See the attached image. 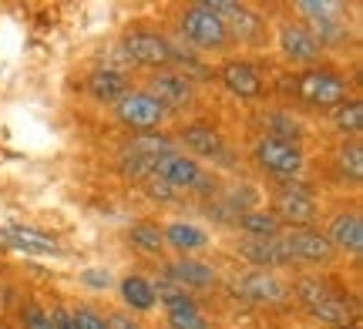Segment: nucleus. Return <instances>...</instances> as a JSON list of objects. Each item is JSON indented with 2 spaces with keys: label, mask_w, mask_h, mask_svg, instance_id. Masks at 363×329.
<instances>
[{
  "label": "nucleus",
  "mask_w": 363,
  "mask_h": 329,
  "mask_svg": "<svg viewBox=\"0 0 363 329\" xmlns=\"http://www.w3.org/2000/svg\"><path fill=\"white\" fill-rule=\"evenodd\" d=\"M293 98L299 105L316 108V111H333L343 101H350V81L333 67H306L293 78Z\"/></svg>",
  "instance_id": "1"
},
{
  "label": "nucleus",
  "mask_w": 363,
  "mask_h": 329,
  "mask_svg": "<svg viewBox=\"0 0 363 329\" xmlns=\"http://www.w3.org/2000/svg\"><path fill=\"white\" fill-rule=\"evenodd\" d=\"M179 30H182V37L202 54H222V51L233 47V37H229L225 21L208 7L206 0L182 7L179 11Z\"/></svg>",
  "instance_id": "2"
},
{
  "label": "nucleus",
  "mask_w": 363,
  "mask_h": 329,
  "mask_svg": "<svg viewBox=\"0 0 363 329\" xmlns=\"http://www.w3.org/2000/svg\"><path fill=\"white\" fill-rule=\"evenodd\" d=\"M296 13L306 21V30L320 40V47H337L347 40V4L337 0H299Z\"/></svg>",
  "instance_id": "3"
},
{
  "label": "nucleus",
  "mask_w": 363,
  "mask_h": 329,
  "mask_svg": "<svg viewBox=\"0 0 363 329\" xmlns=\"http://www.w3.org/2000/svg\"><path fill=\"white\" fill-rule=\"evenodd\" d=\"M121 54L142 67L165 71L175 61V40H169L162 30H152V27H131L121 37Z\"/></svg>",
  "instance_id": "4"
},
{
  "label": "nucleus",
  "mask_w": 363,
  "mask_h": 329,
  "mask_svg": "<svg viewBox=\"0 0 363 329\" xmlns=\"http://www.w3.org/2000/svg\"><path fill=\"white\" fill-rule=\"evenodd\" d=\"M299 178H286L283 188L272 195V215L283 222V229H316L320 222V205H316V198L310 195V188H303L296 185Z\"/></svg>",
  "instance_id": "5"
},
{
  "label": "nucleus",
  "mask_w": 363,
  "mask_h": 329,
  "mask_svg": "<svg viewBox=\"0 0 363 329\" xmlns=\"http://www.w3.org/2000/svg\"><path fill=\"white\" fill-rule=\"evenodd\" d=\"M252 161L256 168L272 175V178H299L306 168V151L303 145H289V142H276V138H259L252 145Z\"/></svg>",
  "instance_id": "6"
},
{
  "label": "nucleus",
  "mask_w": 363,
  "mask_h": 329,
  "mask_svg": "<svg viewBox=\"0 0 363 329\" xmlns=\"http://www.w3.org/2000/svg\"><path fill=\"white\" fill-rule=\"evenodd\" d=\"M115 118H118V125H125V128L135 134H152V132H162L169 111L158 105L145 88H131L115 105Z\"/></svg>",
  "instance_id": "7"
},
{
  "label": "nucleus",
  "mask_w": 363,
  "mask_h": 329,
  "mask_svg": "<svg viewBox=\"0 0 363 329\" xmlns=\"http://www.w3.org/2000/svg\"><path fill=\"white\" fill-rule=\"evenodd\" d=\"M179 142L192 151L195 161L206 158V161H212V165H225V168L235 165L233 148L225 142V134H222L212 121H189V125H182Z\"/></svg>",
  "instance_id": "8"
},
{
  "label": "nucleus",
  "mask_w": 363,
  "mask_h": 329,
  "mask_svg": "<svg viewBox=\"0 0 363 329\" xmlns=\"http://www.w3.org/2000/svg\"><path fill=\"white\" fill-rule=\"evenodd\" d=\"M279 238L286 242L293 262H303V265H333L340 255L320 229H283Z\"/></svg>",
  "instance_id": "9"
},
{
  "label": "nucleus",
  "mask_w": 363,
  "mask_h": 329,
  "mask_svg": "<svg viewBox=\"0 0 363 329\" xmlns=\"http://www.w3.org/2000/svg\"><path fill=\"white\" fill-rule=\"evenodd\" d=\"M216 78L222 81V88L239 98V101H259L262 91H266V81H262V71L246 57H229L222 61V67L216 71Z\"/></svg>",
  "instance_id": "10"
},
{
  "label": "nucleus",
  "mask_w": 363,
  "mask_h": 329,
  "mask_svg": "<svg viewBox=\"0 0 363 329\" xmlns=\"http://www.w3.org/2000/svg\"><path fill=\"white\" fill-rule=\"evenodd\" d=\"M233 292L246 303L256 306H279L289 296V286L276 272H262V269H249L242 276L233 279Z\"/></svg>",
  "instance_id": "11"
},
{
  "label": "nucleus",
  "mask_w": 363,
  "mask_h": 329,
  "mask_svg": "<svg viewBox=\"0 0 363 329\" xmlns=\"http://www.w3.org/2000/svg\"><path fill=\"white\" fill-rule=\"evenodd\" d=\"M145 91L152 94L169 115L172 111H185V108L195 105V84L189 78H182L175 67L155 71V74L148 78V88H145Z\"/></svg>",
  "instance_id": "12"
},
{
  "label": "nucleus",
  "mask_w": 363,
  "mask_h": 329,
  "mask_svg": "<svg viewBox=\"0 0 363 329\" xmlns=\"http://www.w3.org/2000/svg\"><path fill=\"white\" fill-rule=\"evenodd\" d=\"M276 47H279V54H283L289 64H303V67H316V61L323 57L320 40L313 37L299 21H283V24H279Z\"/></svg>",
  "instance_id": "13"
},
{
  "label": "nucleus",
  "mask_w": 363,
  "mask_h": 329,
  "mask_svg": "<svg viewBox=\"0 0 363 329\" xmlns=\"http://www.w3.org/2000/svg\"><path fill=\"white\" fill-rule=\"evenodd\" d=\"M199 175H202V165L192 155H185V151L175 148V151H165V155H158L152 161V175L148 178H158V182H165L175 192H192Z\"/></svg>",
  "instance_id": "14"
},
{
  "label": "nucleus",
  "mask_w": 363,
  "mask_h": 329,
  "mask_svg": "<svg viewBox=\"0 0 363 329\" xmlns=\"http://www.w3.org/2000/svg\"><path fill=\"white\" fill-rule=\"evenodd\" d=\"M233 249L242 262H249L252 269H262V272L293 265V255H289V249H286V242L279 236L276 238H235Z\"/></svg>",
  "instance_id": "15"
},
{
  "label": "nucleus",
  "mask_w": 363,
  "mask_h": 329,
  "mask_svg": "<svg viewBox=\"0 0 363 329\" xmlns=\"http://www.w3.org/2000/svg\"><path fill=\"white\" fill-rule=\"evenodd\" d=\"M162 272L169 279H175L182 289H189L192 296L195 292H212L219 286V269L212 262H206V259H195V255H179V259H172V262H165Z\"/></svg>",
  "instance_id": "16"
},
{
  "label": "nucleus",
  "mask_w": 363,
  "mask_h": 329,
  "mask_svg": "<svg viewBox=\"0 0 363 329\" xmlns=\"http://www.w3.org/2000/svg\"><path fill=\"white\" fill-rule=\"evenodd\" d=\"M323 236L330 238V246L337 252H347V255H360L363 252V219L357 209H343L337 212L330 225L323 229Z\"/></svg>",
  "instance_id": "17"
},
{
  "label": "nucleus",
  "mask_w": 363,
  "mask_h": 329,
  "mask_svg": "<svg viewBox=\"0 0 363 329\" xmlns=\"http://www.w3.org/2000/svg\"><path fill=\"white\" fill-rule=\"evenodd\" d=\"M118 299H121V309L131 313V316H145V313H155V289H152V279L142 276V272H131L115 286Z\"/></svg>",
  "instance_id": "18"
},
{
  "label": "nucleus",
  "mask_w": 363,
  "mask_h": 329,
  "mask_svg": "<svg viewBox=\"0 0 363 329\" xmlns=\"http://www.w3.org/2000/svg\"><path fill=\"white\" fill-rule=\"evenodd\" d=\"M162 238H165V249L179 252V255H195L212 246V236H208L202 225L185 222V219H175V222L162 225Z\"/></svg>",
  "instance_id": "19"
},
{
  "label": "nucleus",
  "mask_w": 363,
  "mask_h": 329,
  "mask_svg": "<svg viewBox=\"0 0 363 329\" xmlns=\"http://www.w3.org/2000/svg\"><path fill=\"white\" fill-rule=\"evenodd\" d=\"M128 91H131L128 74H121L115 67H94L88 74V94L91 101H98V105L115 108Z\"/></svg>",
  "instance_id": "20"
},
{
  "label": "nucleus",
  "mask_w": 363,
  "mask_h": 329,
  "mask_svg": "<svg viewBox=\"0 0 363 329\" xmlns=\"http://www.w3.org/2000/svg\"><path fill=\"white\" fill-rule=\"evenodd\" d=\"M310 316L320 323V326H350V323H357V306H353L350 296H340V292H330L326 299H320V303L310 309Z\"/></svg>",
  "instance_id": "21"
},
{
  "label": "nucleus",
  "mask_w": 363,
  "mask_h": 329,
  "mask_svg": "<svg viewBox=\"0 0 363 329\" xmlns=\"http://www.w3.org/2000/svg\"><path fill=\"white\" fill-rule=\"evenodd\" d=\"M233 225L242 232V238H276L283 236V222L269 209H246L233 219Z\"/></svg>",
  "instance_id": "22"
},
{
  "label": "nucleus",
  "mask_w": 363,
  "mask_h": 329,
  "mask_svg": "<svg viewBox=\"0 0 363 329\" xmlns=\"http://www.w3.org/2000/svg\"><path fill=\"white\" fill-rule=\"evenodd\" d=\"M262 138H276V142H289V145H299L303 142V121L293 118V111H283V108H276V111H266L262 115Z\"/></svg>",
  "instance_id": "23"
},
{
  "label": "nucleus",
  "mask_w": 363,
  "mask_h": 329,
  "mask_svg": "<svg viewBox=\"0 0 363 329\" xmlns=\"http://www.w3.org/2000/svg\"><path fill=\"white\" fill-rule=\"evenodd\" d=\"M165 151H175V142H172L165 132H152V134H135L128 145L121 148V158L155 161L158 155H165Z\"/></svg>",
  "instance_id": "24"
},
{
  "label": "nucleus",
  "mask_w": 363,
  "mask_h": 329,
  "mask_svg": "<svg viewBox=\"0 0 363 329\" xmlns=\"http://www.w3.org/2000/svg\"><path fill=\"white\" fill-rule=\"evenodd\" d=\"M128 246L142 255H165V238H162V225L158 222H148V219H138V222L128 225Z\"/></svg>",
  "instance_id": "25"
},
{
  "label": "nucleus",
  "mask_w": 363,
  "mask_h": 329,
  "mask_svg": "<svg viewBox=\"0 0 363 329\" xmlns=\"http://www.w3.org/2000/svg\"><path fill=\"white\" fill-rule=\"evenodd\" d=\"M165 326L169 329H212V323H208V316L202 313L199 299H192V303L169 306V309H165Z\"/></svg>",
  "instance_id": "26"
},
{
  "label": "nucleus",
  "mask_w": 363,
  "mask_h": 329,
  "mask_svg": "<svg viewBox=\"0 0 363 329\" xmlns=\"http://www.w3.org/2000/svg\"><path fill=\"white\" fill-rule=\"evenodd\" d=\"M330 121H333V128H337L343 138L350 134V138H360L363 132V105L360 98H350V101H343L340 108L330 111Z\"/></svg>",
  "instance_id": "27"
},
{
  "label": "nucleus",
  "mask_w": 363,
  "mask_h": 329,
  "mask_svg": "<svg viewBox=\"0 0 363 329\" xmlns=\"http://www.w3.org/2000/svg\"><path fill=\"white\" fill-rule=\"evenodd\" d=\"M337 165L343 171V178L350 185H360L363 182V148L357 138H347V142H340L337 148Z\"/></svg>",
  "instance_id": "28"
},
{
  "label": "nucleus",
  "mask_w": 363,
  "mask_h": 329,
  "mask_svg": "<svg viewBox=\"0 0 363 329\" xmlns=\"http://www.w3.org/2000/svg\"><path fill=\"white\" fill-rule=\"evenodd\" d=\"M289 289L296 292L299 306H306V309H313V306L320 303V299H326V296L333 292L320 276H303V279H296V282H293Z\"/></svg>",
  "instance_id": "29"
},
{
  "label": "nucleus",
  "mask_w": 363,
  "mask_h": 329,
  "mask_svg": "<svg viewBox=\"0 0 363 329\" xmlns=\"http://www.w3.org/2000/svg\"><path fill=\"white\" fill-rule=\"evenodd\" d=\"M152 289H155V299H158L162 306H165V309H169V306L192 303V299H195L192 292H189V289H182L179 282H175V279H169L165 272H162L158 279H152Z\"/></svg>",
  "instance_id": "30"
},
{
  "label": "nucleus",
  "mask_w": 363,
  "mask_h": 329,
  "mask_svg": "<svg viewBox=\"0 0 363 329\" xmlns=\"http://www.w3.org/2000/svg\"><path fill=\"white\" fill-rule=\"evenodd\" d=\"M71 319H74V329H108L104 309H98V306H91V303L71 306Z\"/></svg>",
  "instance_id": "31"
},
{
  "label": "nucleus",
  "mask_w": 363,
  "mask_h": 329,
  "mask_svg": "<svg viewBox=\"0 0 363 329\" xmlns=\"http://www.w3.org/2000/svg\"><path fill=\"white\" fill-rule=\"evenodd\" d=\"M17 316H21V329H51V316L38 299H27Z\"/></svg>",
  "instance_id": "32"
},
{
  "label": "nucleus",
  "mask_w": 363,
  "mask_h": 329,
  "mask_svg": "<svg viewBox=\"0 0 363 329\" xmlns=\"http://www.w3.org/2000/svg\"><path fill=\"white\" fill-rule=\"evenodd\" d=\"M78 279H81V286H84L88 292H108L111 286H115V279H111L108 269H84Z\"/></svg>",
  "instance_id": "33"
},
{
  "label": "nucleus",
  "mask_w": 363,
  "mask_h": 329,
  "mask_svg": "<svg viewBox=\"0 0 363 329\" xmlns=\"http://www.w3.org/2000/svg\"><path fill=\"white\" fill-rule=\"evenodd\" d=\"M104 319H108V329H145L142 319L125 313V309H111V313H104Z\"/></svg>",
  "instance_id": "34"
},
{
  "label": "nucleus",
  "mask_w": 363,
  "mask_h": 329,
  "mask_svg": "<svg viewBox=\"0 0 363 329\" xmlns=\"http://www.w3.org/2000/svg\"><path fill=\"white\" fill-rule=\"evenodd\" d=\"M192 192L199 198H216L219 195V175H212V171L202 168V175H199V182H195Z\"/></svg>",
  "instance_id": "35"
},
{
  "label": "nucleus",
  "mask_w": 363,
  "mask_h": 329,
  "mask_svg": "<svg viewBox=\"0 0 363 329\" xmlns=\"http://www.w3.org/2000/svg\"><path fill=\"white\" fill-rule=\"evenodd\" d=\"M48 316H51V329H74V319H71V306L54 303L51 309H48Z\"/></svg>",
  "instance_id": "36"
},
{
  "label": "nucleus",
  "mask_w": 363,
  "mask_h": 329,
  "mask_svg": "<svg viewBox=\"0 0 363 329\" xmlns=\"http://www.w3.org/2000/svg\"><path fill=\"white\" fill-rule=\"evenodd\" d=\"M340 329H360V323H350V326H340Z\"/></svg>",
  "instance_id": "37"
}]
</instances>
